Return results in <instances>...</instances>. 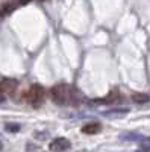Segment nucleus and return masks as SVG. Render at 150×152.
I'll use <instances>...</instances> for the list:
<instances>
[{"mask_svg": "<svg viewBox=\"0 0 150 152\" xmlns=\"http://www.w3.org/2000/svg\"><path fill=\"white\" fill-rule=\"evenodd\" d=\"M136 152H150V146H141Z\"/></svg>", "mask_w": 150, "mask_h": 152, "instance_id": "nucleus-13", "label": "nucleus"}, {"mask_svg": "<svg viewBox=\"0 0 150 152\" xmlns=\"http://www.w3.org/2000/svg\"><path fill=\"white\" fill-rule=\"evenodd\" d=\"M5 97H6V94H5L2 90H0V102H3V100H5Z\"/></svg>", "mask_w": 150, "mask_h": 152, "instance_id": "nucleus-14", "label": "nucleus"}, {"mask_svg": "<svg viewBox=\"0 0 150 152\" xmlns=\"http://www.w3.org/2000/svg\"><path fill=\"white\" fill-rule=\"evenodd\" d=\"M129 113L128 108H117V110H109V111H105L103 116L105 117H109V119H117V117H123Z\"/></svg>", "mask_w": 150, "mask_h": 152, "instance_id": "nucleus-6", "label": "nucleus"}, {"mask_svg": "<svg viewBox=\"0 0 150 152\" xmlns=\"http://www.w3.org/2000/svg\"><path fill=\"white\" fill-rule=\"evenodd\" d=\"M18 82L15 79H11V78H6L3 81H0V90H2L5 94H12L15 91Z\"/></svg>", "mask_w": 150, "mask_h": 152, "instance_id": "nucleus-4", "label": "nucleus"}, {"mask_svg": "<svg viewBox=\"0 0 150 152\" xmlns=\"http://www.w3.org/2000/svg\"><path fill=\"white\" fill-rule=\"evenodd\" d=\"M26 100L35 108H38L41 104H43V100H44V88L38 84H33L28 93H26Z\"/></svg>", "mask_w": 150, "mask_h": 152, "instance_id": "nucleus-2", "label": "nucleus"}, {"mask_svg": "<svg viewBox=\"0 0 150 152\" xmlns=\"http://www.w3.org/2000/svg\"><path fill=\"white\" fill-rule=\"evenodd\" d=\"M100 129H102V126H100V123L94 122V123H88V125H85L83 128H82V132L83 134H97L100 132Z\"/></svg>", "mask_w": 150, "mask_h": 152, "instance_id": "nucleus-8", "label": "nucleus"}, {"mask_svg": "<svg viewBox=\"0 0 150 152\" xmlns=\"http://www.w3.org/2000/svg\"><path fill=\"white\" fill-rule=\"evenodd\" d=\"M132 100L135 104H147L150 100V96L146 93H133L132 94Z\"/></svg>", "mask_w": 150, "mask_h": 152, "instance_id": "nucleus-9", "label": "nucleus"}, {"mask_svg": "<svg viewBox=\"0 0 150 152\" xmlns=\"http://www.w3.org/2000/svg\"><path fill=\"white\" fill-rule=\"evenodd\" d=\"M140 143H141L143 146H150V137H147V138L144 137V138H143V140H141Z\"/></svg>", "mask_w": 150, "mask_h": 152, "instance_id": "nucleus-11", "label": "nucleus"}, {"mask_svg": "<svg viewBox=\"0 0 150 152\" xmlns=\"http://www.w3.org/2000/svg\"><path fill=\"white\" fill-rule=\"evenodd\" d=\"M50 96L52 100L58 105H68L73 100V88L67 84H59L55 85L52 90H50Z\"/></svg>", "mask_w": 150, "mask_h": 152, "instance_id": "nucleus-1", "label": "nucleus"}, {"mask_svg": "<svg viewBox=\"0 0 150 152\" xmlns=\"http://www.w3.org/2000/svg\"><path fill=\"white\" fill-rule=\"evenodd\" d=\"M50 151H53V152H64L70 148V142L67 140V138L64 137H59L56 138V140H53L52 143H50Z\"/></svg>", "mask_w": 150, "mask_h": 152, "instance_id": "nucleus-3", "label": "nucleus"}, {"mask_svg": "<svg viewBox=\"0 0 150 152\" xmlns=\"http://www.w3.org/2000/svg\"><path fill=\"white\" fill-rule=\"evenodd\" d=\"M120 138L124 142H141L144 138V135L136 134V132H124V134L120 135Z\"/></svg>", "mask_w": 150, "mask_h": 152, "instance_id": "nucleus-7", "label": "nucleus"}, {"mask_svg": "<svg viewBox=\"0 0 150 152\" xmlns=\"http://www.w3.org/2000/svg\"><path fill=\"white\" fill-rule=\"evenodd\" d=\"M20 128H21V126H20L18 123H6V125H5V129H6L8 132H18Z\"/></svg>", "mask_w": 150, "mask_h": 152, "instance_id": "nucleus-10", "label": "nucleus"}, {"mask_svg": "<svg viewBox=\"0 0 150 152\" xmlns=\"http://www.w3.org/2000/svg\"><path fill=\"white\" fill-rule=\"evenodd\" d=\"M29 2H32V0H17V5L18 6H24V5H28Z\"/></svg>", "mask_w": 150, "mask_h": 152, "instance_id": "nucleus-12", "label": "nucleus"}, {"mask_svg": "<svg viewBox=\"0 0 150 152\" xmlns=\"http://www.w3.org/2000/svg\"><path fill=\"white\" fill-rule=\"evenodd\" d=\"M118 97H120L118 90H112V91H109V94H108L106 97H103V99H96V100H94V104H105V105H108V104H114Z\"/></svg>", "mask_w": 150, "mask_h": 152, "instance_id": "nucleus-5", "label": "nucleus"}, {"mask_svg": "<svg viewBox=\"0 0 150 152\" xmlns=\"http://www.w3.org/2000/svg\"><path fill=\"white\" fill-rule=\"evenodd\" d=\"M2 148H3V145H2V142H0V151H2Z\"/></svg>", "mask_w": 150, "mask_h": 152, "instance_id": "nucleus-15", "label": "nucleus"}]
</instances>
